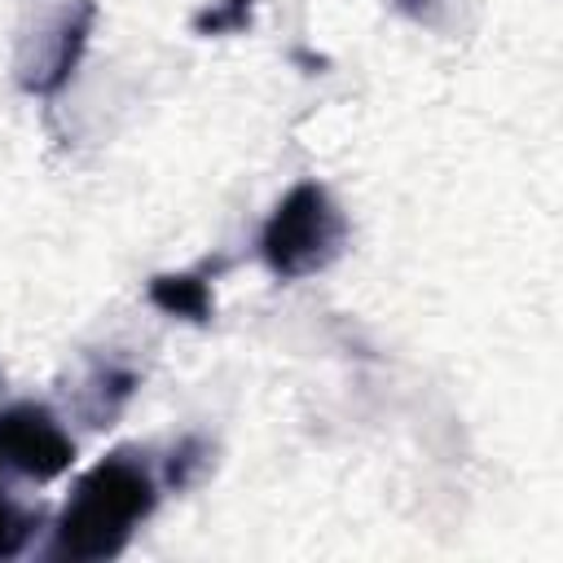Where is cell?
<instances>
[{
    "mask_svg": "<svg viewBox=\"0 0 563 563\" xmlns=\"http://www.w3.org/2000/svg\"><path fill=\"white\" fill-rule=\"evenodd\" d=\"M132 391H136V374L123 369V365H114V361H106V365H97V369L84 378L75 409L84 413L88 427H110V422L119 418V409L128 405Z\"/></svg>",
    "mask_w": 563,
    "mask_h": 563,
    "instance_id": "cell-6",
    "label": "cell"
},
{
    "mask_svg": "<svg viewBox=\"0 0 563 563\" xmlns=\"http://www.w3.org/2000/svg\"><path fill=\"white\" fill-rule=\"evenodd\" d=\"M347 246V220L325 185L299 180L260 229V260L273 277L299 282L330 268Z\"/></svg>",
    "mask_w": 563,
    "mask_h": 563,
    "instance_id": "cell-2",
    "label": "cell"
},
{
    "mask_svg": "<svg viewBox=\"0 0 563 563\" xmlns=\"http://www.w3.org/2000/svg\"><path fill=\"white\" fill-rule=\"evenodd\" d=\"M255 18V0H211L194 13V35H238Z\"/></svg>",
    "mask_w": 563,
    "mask_h": 563,
    "instance_id": "cell-7",
    "label": "cell"
},
{
    "mask_svg": "<svg viewBox=\"0 0 563 563\" xmlns=\"http://www.w3.org/2000/svg\"><path fill=\"white\" fill-rule=\"evenodd\" d=\"M158 506V479L154 471L132 453H110L92 471L79 475L57 532L53 554L75 563H97L123 554L132 532L154 515Z\"/></svg>",
    "mask_w": 563,
    "mask_h": 563,
    "instance_id": "cell-1",
    "label": "cell"
},
{
    "mask_svg": "<svg viewBox=\"0 0 563 563\" xmlns=\"http://www.w3.org/2000/svg\"><path fill=\"white\" fill-rule=\"evenodd\" d=\"M75 462V440L44 405L0 409V475H22L35 484L57 479Z\"/></svg>",
    "mask_w": 563,
    "mask_h": 563,
    "instance_id": "cell-4",
    "label": "cell"
},
{
    "mask_svg": "<svg viewBox=\"0 0 563 563\" xmlns=\"http://www.w3.org/2000/svg\"><path fill=\"white\" fill-rule=\"evenodd\" d=\"M150 303L167 317H180V321H194V325H207L216 303H211V286L202 273H158L150 277Z\"/></svg>",
    "mask_w": 563,
    "mask_h": 563,
    "instance_id": "cell-5",
    "label": "cell"
},
{
    "mask_svg": "<svg viewBox=\"0 0 563 563\" xmlns=\"http://www.w3.org/2000/svg\"><path fill=\"white\" fill-rule=\"evenodd\" d=\"M202 453H207V444H202L198 435H185V440L172 449V462H167V484H172V488H185V484H189V479H194V475L207 466V457H202Z\"/></svg>",
    "mask_w": 563,
    "mask_h": 563,
    "instance_id": "cell-8",
    "label": "cell"
},
{
    "mask_svg": "<svg viewBox=\"0 0 563 563\" xmlns=\"http://www.w3.org/2000/svg\"><path fill=\"white\" fill-rule=\"evenodd\" d=\"M92 26H97V0L62 4L53 13V22L22 48V57H18V88L31 92V97H57L70 84L75 66L84 62Z\"/></svg>",
    "mask_w": 563,
    "mask_h": 563,
    "instance_id": "cell-3",
    "label": "cell"
}]
</instances>
